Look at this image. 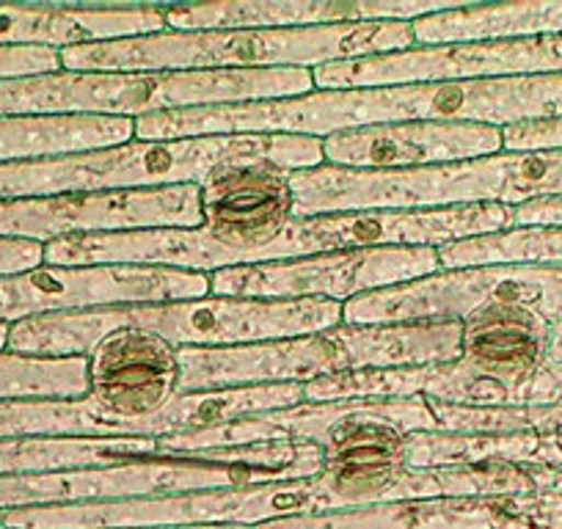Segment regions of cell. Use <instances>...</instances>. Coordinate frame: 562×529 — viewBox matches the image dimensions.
<instances>
[{"label": "cell", "mask_w": 562, "mask_h": 529, "mask_svg": "<svg viewBox=\"0 0 562 529\" xmlns=\"http://www.w3.org/2000/svg\"><path fill=\"white\" fill-rule=\"evenodd\" d=\"M166 31V7H0V47H64Z\"/></svg>", "instance_id": "cell-19"}, {"label": "cell", "mask_w": 562, "mask_h": 529, "mask_svg": "<svg viewBox=\"0 0 562 529\" xmlns=\"http://www.w3.org/2000/svg\"><path fill=\"white\" fill-rule=\"evenodd\" d=\"M251 529H513L502 499H419L265 521Z\"/></svg>", "instance_id": "cell-20"}, {"label": "cell", "mask_w": 562, "mask_h": 529, "mask_svg": "<svg viewBox=\"0 0 562 529\" xmlns=\"http://www.w3.org/2000/svg\"><path fill=\"white\" fill-rule=\"evenodd\" d=\"M204 295H210V273L144 264H40L25 273L0 277V323L12 326L56 312L166 304Z\"/></svg>", "instance_id": "cell-11"}, {"label": "cell", "mask_w": 562, "mask_h": 529, "mask_svg": "<svg viewBox=\"0 0 562 529\" xmlns=\"http://www.w3.org/2000/svg\"><path fill=\"white\" fill-rule=\"evenodd\" d=\"M441 271L480 264H532L562 268V226H513L494 235L467 237L436 248Z\"/></svg>", "instance_id": "cell-24"}, {"label": "cell", "mask_w": 562, "mask_h": 529, "mask_svg": "<svg viewBox=\"0 0 562 529\" xmlns=\"http://www.w3.org/2000/svg\"><path fill=\"white\" fill-rule=\"evenodd\" d=\"M295 218L364 210H445L469 204H518L562 196L560 153H496L461 164L403 171L339 166L293 171Z\"/></svg>", "instance_id": "cell-5"}, {"label": "cell", "mask_w": 562, "mask_h": 529, "mask_svg": "<svg viewBox=\"0 0 562 529\" xmlns=\"http://www.w3.org/2000/svg\"><path fill=\"white\" fill-rule=\"evenodd\" d=\"M441 271L434 246H378L288 262L235 264L210 273V295L265 301H337L397 288Z\"/></svg>", "instance_id": "cell-10"}, {"label": "cell", "mask_w": 562, "mask_h": 529, "mask_svg": "<svg viewBox=\"0 0 562 529\" xmlns=\"http://www.w3.org/2000/svg\"><path fill=\"white\" fill-rule=\"evenodd\" d=\"M315 91L312 69L67 72L0 80V116L140 119L182 108L293 100Z\"/></svg>", "instance_id": "cell-7"}, {"label": "cell", "mask_w": 562, "mask_h": 529, "mask_svg": "<svg viewBox=\"0 0 562 529\" xmlns=\"http://www.w3.org/2000/svg\"><path fill=\"white\" fill-rule=\"evenodd\" d=\"M513 529H562V494L502 496Z\"/></svg>", "instance_id": "cell-26"}, {"label": "cell", "mask_w": 562, "mask_h": 529, "mask_svg": "<svg viewBox=\"0 0 562 529\" xmlns=\"http://www.w3.org/2000/svg\"><path fill=\"white\" fill-rule=\"evenodd\" d=\"M345 510V499L326 474L246 488L199 491L158 499L89 502V505L18 507L7 510V529H158V527H259L295 516Z\"/></svg>", "instance_id": "cell-8"}, {"label": "cell", "mask_w": 562, "mask_h": 529, "mask_svg": "<svg viewBox=\"0 0 562 529\" xmlns=\"http://www.w3.org/2000/svg\"><path fill=\"white\" fill-rule=\"evenodd\" d=\"M177 359H180L177 394L310 383L315 378L353 370V356L342 323L328 331L295 339L232 345V348H177Z\"/></svg>", "instance_id": "cell-15"}, {"label": "cell", "mask_w": 562, "mask_h": 529, "mask_svg": "<svg viewBox=\"0 0 562 529\" xmlns=\"http://www.w3.org/2000/svg\"><path fill=\"white\" fill-rule=\"evenodd\" d=\"M321 469L323 450L312 441H265V444L232 447V450L144 458L116 466L0 477V510L246 488V485L315 477Z\"/></svg>", "instance_id": "cell-6"}, {"label": "cell", "mask_w": 562, "mask_h": 529, "mask_svg": "<svg viewBox=\"0 0 562 529\" xmlns=\"http://www.w3.org/2000/svg\"><path fill=\"white\" fill-rule=\"evenodd\" d=\"M551 119H562V72L312 91L293 100L182 108L135 119V142L259 133L326 138L342 130L400 122H472L505 130Z\"/></svg>", "instance_id": "cell-1"}, {"label": "cell", "mask_w": 562, "mask_h": 529, "mask_svg": "<svg viewBox=\"0 0 562 529\" xmlns=\"http://www.w3.org/2000/svg\"><path fill=\"white\" fill-rule=\"evenodd\" d=\"M551 323L527 306H488L461 320L458 364L477 378L502 383L513 392L549 364Z\"/></svg>", "instance_id": "cell-18"}, {"label": "cell", "mask_w": 562, "mask_h": 529, "mask_svg": "<svg viewBox=\"0 0 562 529\" xmlns=\"http://www.w3.org/2000/svg\"><path fill=\"white\" fill-rule=\"evenodd\" d=\"M235 158H265L288 171L326 164L323 138L312 136H202L175 142H127L119 147L0 166V199H47L69 193L144 191L193 185L213 166Z\"/></svg>", "instance_id": "cell-4"}, {"label": "cell", "mask_w": 562, "mask_h": 529, "mask_svg": "<svg viewBox=\"0 0 562 529\" xmlns=\"http://www.w3.org/2000/svg\"><path fill=\"white\" fill-rule=\"evenodd\" d=\"M488 306H527L549 323L562 320V268L480 264L439 271L416 282L350 299L342 304V323H461Z\"/></svg>", "instance_id": "cell-9"}, {"label": "cell", "mask_w": 562, "mask_h": 529, "mask_svg": "<svg viewBox=\"0 0 562 529\" xmlns=\"http://www.w3.org/2000/svg\"><path fill=\"white\" fill-rule=\"evenodd\" d=\"M89 401L130 425L133 436L160 439V412L177 397L180 359L177 348L153 331L122 326L108 331L86 356Z\"/></svg>", "instance_id": "cell-14"}, {"label": "cell", "mask_w": 562, "mask_h": 529, "mask_svg": "<svg viewBox=\"0 0 562 529\" xmlns=\"http://www.w3.org/2000/svg\"><path fill=\"white\" fill-rule=\"evenodd\" d=\"M202 226L199 185L144 191L69 193L47 199H0V240L50 243L69 235Z\"/></svg>", "instance_id": "cell-13"}, {"label": "cell", "mask_w": 562, "mask_h": 529, "mask_svg": "<svg viewBox=\"0 0 562 529\" xmlns=\"http://www.w3.org/2000/svg\"><path fill=\"white\" fill-rule=\"evenodd\" d=\"M416 47L411 23H353L279 31H160L58 50L67 72H215L315 69Z\"/></svg>", "instance_id": "cell-3"}, {"label": "cell", "mask_w": 562, "mask_h": 529, "mask_svg": "<svg viewBox=\"0 0 562 529\" xmlns=\"http://www.w3.org/2000/svg\"><path fill=\"white\" fill-rule=\"evenodd\" d=\"M135 138V119L0 116V166L119 147Z\"/></svg>", "instance_id": "cell-22"}, {"label": "cell", "mask_w": 562, "mask_h": 529, "mask_svg": "<svg viewBox=\"0 0 562 529\" xmlns=\"http://www.w3.org/2000/svg\"><path fill=\"white\" fill-rule=\"evenodd\" d=\"M342 323L337 301H265V299H204L166 304L108 306V309L56 312L12 323L7 350L23 356H89L108 331L138 326L175 348H232V345L273 342L328 331Z\"/></svg>", "instance_id": "cell-2"}, {"label": "cell", "mask_w": 562, "mask_h": 529, "mask_svg": "<svg viewBox=\"0 0 562 529\" xmlns=\"http://www.w3.org/2000/svg\"><path fill=\"white\" fill-rule=\"evenodd\" d=\"M408 469L441 466H551L562 469V428L532 434H411L405 439Z\"/></svg>", "instance_id": "cell-21"}, {"label": "cell", "mask_w": 562, "mask_h": 529, "mask_svg": "<svg viewBox=\"0 0 562 529\" xmlns=\"http://www.w3.org/2000/svg\"><path fill=\"white\" fill-rule=\"evenodd\" d=\"M3 516H7V510H0V527H3Z\"/></svg>", "instance_id": "cell-33"}, {"label": "cell", "mask_w": 562, "mask_h": 529, "mask_svg": "<svg viewBox=\"0 0 562 529\" xmlns=\"http://www.w3.org/2000/svg\"><path fill=\"white\" fill-rule=\"evenodd\" d=\"M9 323H0V353L7 350V342H9Z\"/></svg>", "instance_id": "cell-32"}, {"label": "cell", "mask_w": 562, "mask_h": 529, "mask_svg": "<svg viewBox=\"0 0 562 529\" xmlns=\"http://www.w3.org/2000/svg\"><path fill=\"white\" fill-rule=\"evenodd\" d=\"M61 69V58L53 47H0V80L50 75Z\"/></svg>", "instance_id": "cell-27"}, {"label": "cell", "mask_w": 562, "mask_h": 529, "mask_svg": "<svg viewBox=\"0 0 562 529\" xmlns=\"http://www.w3.org/2000/svg\"><path fill=\"white\" fill-rule=\"evenodd\" d=\"M45 264V243L0 240V277H14Z\"/></svg>", "instance_id": "cell-29"}, {"label": "cell", "mask_w": 562, "mask_h": 529, "mask_svg": "<svg viewBox=\"0 0 562 529\" xmlns=\"http://www.w3.org/2000/svg\"><path fill=\"white\" fill-rule=\"evenodd\" d=\"M130 439L127 423L78 401H0V439Z\"/></svg>", "instance_id": "cell-23"}, {"label": "cell", "mask_w": 562, "mask_h": 529, "mask_svg": "<svg viewBox=\"0 0 562 529\" xmlns=\"http://www.w3.org/2000/svg\"><path fill=\"white\" fill-rule=\"evenodd\" d=\"M445 3H337V0H226L169 7L166 31H279L353 23H414Z\"/></svg>", "instance_id": "cell-17"}, {"label": "cell", "mask_w": 562, "mask_h": 529, "mask_svg": "<svg viewBox=\"0 0 562 529\" xmlns=\"http://www.w3.org/2000/svg\"><path fill=\"white\" fill-rule=\"evenodd\" d=\"M518 406H562V367L546 364L518 389Z\"/></svg>", "instance_id": "cell-28"}, {"label": "cell", "mask_w": 562, "mask_h": 529, "mask_svg": "<svg viewBox=\"0 0 562 529\" xmlns=\"http://www.w3.org/2000/svg\"><path fill=\"white\" fill-rule=\"evenodd\" d=\"M549 364L562 367V320L551 323L549 328Z\"/></svg>", "instance_id": "cell-31"}, {"label": "cell", "mask_w": 562, "mask_h": 529, "mask_svg": "<svg viewBox=\"0 0 562 529\" xmlns=\"http://www.w3.org/2000/svg\"><path fill=\"white\" fill-rule=\"evenodd\" d=\"M89 394L86 356L0 353V401H78Z\"/></svg>", "instance_id": "cell-25"}, {"label": "cell", "mask_w": 562, "mask_h": 529, "mask_svg": "<svg viewBox=\"0 0 562 529\" xmlns=\"http://www.w3.org/2000/svg\"><path fill=\"white\" fill-rule=\"evenodd\" d=\"M0 529H7V527H0ZM158 529H182V527H158Z\"/></svg>", "instance_id": "cell-34"}, {"label": "cell", "mask_w": 562, "mask_h": 529, "mask_svg": "<svg viewBox=\"0 0 562 529\" xmlns=\"http://www.w3.org/2000/svg\"><path fill=\"white\" fill-rule=\"evenodd\" d=\"M496 153H502V130L472 122L375 124L323 138L328 166L359 171L428 169Z\"/></svg>", "instance_id": "cell-16"}, {"label": "cell", "mask_w": 562, "mask_h": 529, "mask_svg": "<svg viewBox=\"0 0 562 529\" xmlns=\"http://www.w3.org/2000/svg\"><path fill=\"white\" fill-rule=\"evenodd\" d=\"M516 226H562V196L535 199L513 210Z\"/></svg>", "instance_id": "cell-30"}, {"label": "cell", "mask_w": 562, "mask_h": 529, "mask_svg": "<svg viewBox=\"0 0 562 529\" xmlns=\"http://www.w3.org/2000/svg\"><path fill=\"white\" fill-rule=\"evenodd\" d=\"M560 72L562 34H546L527 36V40L472 42V45L411 47V50L389 53V56L323 64L312 69V80L321 91H337Z\"/></svg>", "instance_id": "cell-12"}]
</instances>
